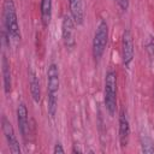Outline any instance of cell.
I'll list each match as a JSON object with an SVG mask.
<instances>
[{"instance_id":"cell-12","label":"cell","mask_w":154,"mask_h":154,"mask_svg":"<svg viewBox=\"0 0 154 154\" xmlns=\"http://www.w3.org/2000/svg\"><path fill=\"white\" fill-rule=\"evenodd\" d=\"M29 88H30V94L34 100V102L40 103L41 101V87H40V81L36 76V73L32 70H29Z\"/></svg>"},{"instance_id":"cell-1","label":"cell","mask_w":154,"mask_h":154,"mask_svg":"<svg viewBox=\"0 0 154 154\" xmlns=\"http://www.w3.org/2000/svg\"><path fill=\"white\" fill-rule=\"evenodd\" d=\"M2 19H4V29L6 30L10 43L17 46L20 42V29L17 18L16 5L13 0H4L2 2Z\"/></svg>"},{"instance_id":"cell-11","label":"cell","mask_w":154,"mask_h":154,"mask_svg":"<svg viewBox=\"0 0 154 154\" xmlns=\"http://www.w3.org/2000/svg\"><path fill=\"white\" fill-rule=\"evenodd\" d=\"M70 7V14L75 20L76 25H82L84 23V8L82 0H67Z\"/></svg>"},{"instance_id":"cell-7","label":"cell","mask_w":154,"mask_h":154,"mask_svg":"<svg viewBox=\"0 0 154 154\" xmlns=\"http://www.w3.org/2000/svg\"><path fill=\"white\" fill-rule=\"evenodd\" d=\"M60 78H59V69L58 65L52 63L47 67V94L57 95L59 91Z\"/></svg>"},{"instance_id":"cell-9","label":"cell","mask_w":154,"mask_h":154,"mask_svg":"<svg viewBox=\"0 0 154 154\" xmlns=\"http://www.w3.org/2000/svg\"><path fill=\"white\" fill-rule=\"evenodd\" d=\"M118 134H119V142L122 147H126L130 137V123L128 119L126 113L124 109L120 111L119 113V119H118Z\"/></svg>"},{"instance_id":"cell-16","label":"cell","mask_w":154,"mask_h":154,"mask_svg":"<svg viewBox=\"0 0 154 154\" xmlns=\"http://www.w3.org/2000/svg\"><path fill=\"white\" fill-rule=\"evenodd\" d=\"M146 49L148 52V55L150 59H154V40L149 37V41L146 43Z\"/></svg>"},{"instance_id":"cell-3","label":"cell","mask_w":154,"mask_h":154,"mask_svg":"<svg viewBox=\"0 0 154 154\" xmlns=\"http://www.w3.org/2000/svg\"><path fill=\"white\" fill-rule=\"evenodd\" d=\"M108 24L105 19H100L97 23L96 30L94 32L93 37V45H91V52L93 58L96 63H99L105 53L107 42H108Z\"/></svg>"},{"instance_id":"cell-6","label":"cell","mask_w":154,"mask_h":154,"mask_svg":"<svg viewBox=\"0 0 154 154\" xmlns=\"http://www.w3.org/2000/svg\"><path fill=\"white\" fill-rule=\"evenodd\" d=\"M1 130H2V134L5 136L6 142L8 144L10 152L13 154H20V146H19V142H18L17 136L14 134L13 126L5 114L1 116Z\"/></svg>"},{"instance_id":"cell-4","label":"cell","mask_w":154,"mask_h":154,"mask_svg":"<svg viewBox=\"0 0 154 154\" xmlns=\"http://www.w3.org/2000/svg\"><path fill=\"white\" fill-rule=\"evenodd\" d=\"M75 20L71 14H65L61 20V38L66 48L72 49L76 46V35H75Z\"/></svg>"},{"instance_id":"cell-8","label":"cell","mask_w":154,"mask_h":154,"mask_svg":"<svg viewBox=\"0 0 154 154\" xmlns=\"http://www.w3.org/2000/svg\"><path fill=\"white\" fill-rule=\"evenodd\" d=\"M17 124L22 137L26 140L29 135V113L26 105L24 102H20L17 106Z\"/></svg>"},{"instance_id":"cell-2","label":"cell","mask_w":154,"mask_h":154,"mask_svg":"<svg viewBox=\"0 0 154 154\" xmlns=\"http://www.w3.org/2000/svg\"><path fill=\"white\" fill-rule=\"evenodd\" d=\"M103 102L108 114L113 117L117 111V73L113 70H108L105 75Z\"/></svg>"},{"instance_id":"cell-17","label":"cell","mask_w":154,"mask_h":154,"mask_svg":"<svg viewBox=\"0 0 154 154\" xmlns=\"http://www.w3.org/2000/svg\"><path fill=\"white\" fill-rule=\"evenodd\" d=\"M116 1H117V4H118L119 8H120L123 12H126V11H128V8H129V6H130V0H116Z\"/></svg>"},{"instance_id":"cell-19","label":"cell","mask_w":154,"mask_h":154,"mask_svg":"<svg viewBox=\"0 0 154 154\" xmlns=\"http://www.w3.org/2000/svg\"><path fill=\"white\" fill-rule=\"evenodd\" d=\"M72 152H73V153H76V152H78V153H81V149H78V148H76V147H73V149H72Z\"/></svg>"},{"instance_id":"cell-14","label":"cell","mask_w":154,"mask_h":154,"mask_svg":"<svg viewBox=\"0 0 154 154\" xmlns=\"http://www.w3.org/2000/svg\"><path fill=\"white\" fill-rule=\"evenodd\" d=\"M140 143H141V150L147 154L154 153V142L150 136L147 134H141L140 136Z\"/></svg>"},{"instance_id":"cell-18","label":"cell","mask_w":154,"mask_h":154,"mask_svg":"<svg viewBox=\"0 0 154 154\" xmlns=\"http://www.w3.org/2000/svg\"><path fill=\"white\" fill-rule=\"evenodd\" d=\"M53 153H54V154H58V153H65V149L63 148V146H61L60 142H57V143H55V146H54V148H53Z\"/></svg>"},{"instance_id":"cell-13","label":"cell","mask_w":154,"mask_h":154,"mask_svg":"<svg viewBox=\"0 0 154 154\" xmlns=\"http://www.w3.org/2000/svg\"><path fill=\"white\" fill-rule=\"evenodd\" d=\"M41 22L45 28H47L52 19V0H41L40 2Z\"/></svg>"},{"instance_id":"cell-5","label":"cell","mask_w":154,"mask_h":154,"mask_svg":"<svg viewBox=\"0 0 154 154\" xmlns=\"http://www.w3.org/2000/svg\"><path fill=\"white\" fill-rule=\"evenodd\" d=\"M135 54V46H134V37L129 29H125L123 31L122 36V61L124 67L129 69Z\"/></svg>"},{"instance_id":"cell-15","label":"cell","mask_w":154,"mask_h":154,"mask_svg":"<svg viewBox=\"0 0 154 154\" xmlns=\"http://www.w3.org/2000/svg\"><path fill=\"white\" fill-rule=\"evenodd\" d=\"M57 109H58V97H57V95L48 94V96H47V112H48V116L52 119L55 118Z\"/></svg>"},{"instance_id":"cell-10","label":"cell","mask_w":154,"mask_h":154,"mask_svg":"<svg viewBox=\"0 0 154 154\" xmlns=\"http://www.w3.org/2000/svg\"><path fill=\"white\" fill-rule=\"evenodd\" d=\"M1 73H2L4 91L6 95H8L11 93V89H12V75H11L10 61L7 60L5 53H2V57H1Z\"/></svg>"}]
</instances>
